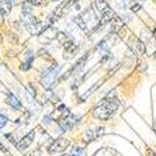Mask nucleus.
Instances as JSON below:
<instances>
[{"mask_svg": "<svg viewBox=\"0 0 156 156\" xmlns=\"http://www.w3.org/2000/svg\"><path fill=\"white\" fill-rule=\"evenodd\" d=\"M120 107V103L115 97H105L100 104L97 105L93 111V115L97 118V120H110L111 117L115 114V111Z\"/></svg>", "mask_w": 156, "mask_h": 156, "instance_id": "obj_1", "label": "nucleus"}, {"mask_svg": "<svg viewBox=\"0 0 156 156\" xmlns=\"http://www.w3.org/2000/svg\"><path fill=\"white\" fill-rule=\"evenodd\" d=\"M58 72H59V66L55 65L51 66V68H47L44 70L42 76H41V83H42L44 87H49L52 86V83L55 82V77L58 76Z\"/></svg>", "mask_w": 156, "mask_h": 156, "instance_id": "obj_2", "label": "nucleus"}, {"mask_svg": "<svg viewBox=\"0 0 156 156\" xmlns=\"http://www.w3.org/2000/svg\"><path fill=\"white\" fill-rule=\"evenodd\" d=\"M69 145H70V142L68 141V139L58 138V139H55L51 145H49V148H48V152L52 153V155H54V153L63 152L65 149H68V146H69Z\"/></svg>", "mask_w": 156, "mask_h": 156, "instance_id": "obj_3", "label": "nucleus"}, {"mask_svg": "<svg viewBox=\"0 0 156 156\" xmlns=\"http://www.w3.org/2000/svg\"><path fill=\"white\" fill-rule=\"evenodd\" d=\"M59 127L62 128L63 131H68V129H70V128L76 124V117L73 115L72 113H68V114H65V115L62 117L61 120H59Z\"/></svg>", "mask_w": 156, "mask_h": 156, "instance_id": "obj_4", "label": "nucleus"}, {"mask_svg": "<svg viewBox=\"0 0 156 156\" xmlns=\"http://www.w3.org/2000/svg\"><path fill=\"white\" fill-rule=\"evenodd\" d=\"M34 138H35V132H34V131H31V132H28V134H27L26 136L21 139V141L18 142V144H17V148L20 149V151H26V149L28 148L31 144H33Z\"/></svg>", "mask_w": 156, "mask_h": 156, "instance_id": "obj_5", "label": "nucleus"}, {"mask_svg": "<svg viewBox=\"0 0 156 156\" xmlns=\"http://www.w3.org/2000/svg\"><path fill=\"white\" fill-rule=\"evenodd\" d=\"M63 47H65V59H69V58H72L73 55L76 54V51H77V44H75L73 42V40L70 38L68 42H65L63 44Z\"/></svg>", "mask_w": 156, "mask_h": 156, "instance_id": "obj_6", "label": "nucleus"}, {"mask_svg": "<svg viewBox=\"0 0 156 156\" xmlns=\"http://www.w3.org/2000/svg\"><path fill=\"white\" fill-rule=\"evenodd\" d=\"M131 47H132V49L134 51H136L139 55H144L146 51V48H145V44L142 42L139 38H136V37H131V44H129Z\"/></svg>", "mask_w": 156, "mask_h": 156, "instance_id": "obj_7", "label": "nucleus"}, {"mask_svg": "<svg viewBox=\"0 0 156 156\" xmlns=\"http://www.w3.org/2000/svg\"><path fill=\"white\" fill-rule=\"evenodd\" d=\"M27 28H28V31H30L31 34H33V35H38V34L42 33L44 24H42L41 21H38V20H37V21H34L33 24H30V26L27 27Z\"/></svg>", "mask_w": 156, "mask_h": 156, "instance_id": "obj_8", "label": "nucleus"}, {"mask_svg": "<svg viewBox=\"0 0 156 156\" xmlns=\"http://www.w3.org/2000/svg\"><path fill=\"white\" fill-rule=\"evenodd\" d=\"M6 101H7L9 105H11V107H13V108H16V110H21V107H23L21 101H20V100H18L14 94H7Z\"/></svg>", "mask_w": 156, "mask_h": 156, "instance_id": "obj_9", "label": "nucleus"}, {"mask_svg": "<svg viewBox=\"0 0 156 156\" xmlns=\"http://www.w3.org/2000/svg\"><path fill=\"white\" fill-rule=\"evenodd\" d=\"M10 10H11V4L7 0H0V14L6 16L10 13Z\"/></svg>", "mask_w": 156, "mask_h": 156, "instance_id": "obj_10", "label": "nucleus"}, {"mask_svg": "<svg viewBox=\"0 0 156 156\" xmlns=\"http://www.w3.org/2000/svg\"><path fill=\"white\" fill-rule=\"evenodd\" d=\"M84 155H86V151H84L83 146H79V145L73 146L72 155H70V156H84Z\"/></svg>", "mask_w": 156, "mask_h": 156, "instance_id": "obj_11", "label": "nucleus"}, {"mask_svg": "<svg viewBox=\"0 0 156 156\" xmlns=\"http://www.w3.org/2000/svg\"><path fill=\"white\" fill-rule=\"evenodd\" d=\"M33 6L30 3H27V2H24L23 3V14H33Z\"/></svg>", "mask_w": 156, "mask_h": 156, "instance_id": "obj_12", "label": "nucleus"}, {"mask_svg": "<svg viewBox=\"0 0 156 156\" xmlns=\"http://www.w3.org/2000/svg\"><path fill=\"white\" fill-rule=\"evenodd\" d=\"M26 2L34 7V6H45L48 0H26Z\"/></svg>", "mask_w": 156, "mask_h": 156, "instance_id": "obj_13", "label": "nucleus"}, {"mask_svg": "<svg viewBox=\"0 0 156 156\" xmlns=\"http://www.w3.org/2000/svg\"><path fill=\"white\" fill-rule=\"evenodd\" d=\"M96 136H97V135H94V131H93V129H89V131H86V135H84V141H86V142L93 141Z\"/></svg>", "mask_w": 156, "mask_h": 156, "instance_id": "obj_14", "label": "nucleus"}, {"mask_svg": "<svg viewBox=\"0 0 156 156\" xmlns=\"http://www.w3.org/2000/svg\"><path fill=\"white\" fill-rule=\"evenodd\" d=\"M31 63H33V56H28L26 63H23L21 65V70H28L31 68Z\"/></svg>", "mask_w": 156, "mask_h": 156, "instance_id": "obj_15", "label": "nucleus"}, {"mask_svg": "<svg viewBox=\"0 0 156 156\" xmlns=\"http://www.w3.org/2000/svg\"><path fill=\"white\" fill-rule=\"evenodd\" d=\"M9 120H7V117L3 115V114H0V129H3L6 125H7Z\"/></svg>", "mask_w": 156, "mask_h": 156, "instance_id": "obj_16", "label": "nucleus"}, {"mask_svg": "<svg viewBox=\"0 0 156 156\" xmlns=\"http://www.w3.org/2000/svg\"><path fill=\"white\" fill-rule=\"evenodd\" d=\"M139 9H141V3H134L132 6H131V10L134 11V13H136V11H139Z\"/></svg>", "mask_w": 156, "mask_h": 156, "instance_id": "obj_17", "label": "nucleus"}, {"mask_svg": "<svg viewBox=\"0 0 156 156\" xmlns=\"http://www.w3.org/2000/svg\"><path fill=\"white\" fill-rule=\"evenodd\" d=\"M7 2L11 4V6H14V4H17V3H18V0H7Z\"/></svg>", "mask_w": 156, "mask_h": 156, "instance_id": "obj_18", "label": "nucleus"}, {"mask_svg": "<svg viewBox=\"0 0 156 156\" xmlns=\"http://www.w3.org/2000/svg\"><path fill=\"white\" fill-rule=\"evenodd\" d=\"M51 2H61V0H51Z\"/></svg>", "mask_w": 156, "mask_h": 156, "instance_id": "obj_19", "label": "nucleus"}, {"mask_svg": "<svg viewBox=\"0 0 156 156\" xmlns=\"http://www.w3.org/2000/svg\"><path fill=\"white\" fill-rule=\"evenodd\" d=\"M153 35H155V37H156V28H155V33H153Z\"/></svg>", "mask_w": 156, "mask_h": 156, "instance_id": "obj_20", "label": "nucleus"}, {"mask_svg": "<svg viewBox=\"0 0 156 156\" xmlns=\"http://www.w3.org/2000/svg\"><path fill=\"white\" fill-rule=\"evenodd\" d=\"M62 156H70V155H62Z\"/></svg>", "mask_w": 156, "mask_h": 156, "instance_id": "obj_21", "label": "nucleus"}]
</instances>
